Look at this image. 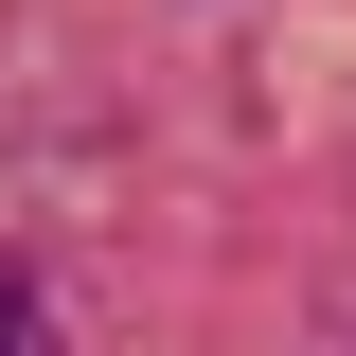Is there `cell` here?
I'll use <instances>...</instances> for the list:
<instances>
[{"instance_id": "obj_1", "label": "cell", "mask_w": 356, "mask_h": 356, "mask_svg": "<svg viewBox=\"0 0 356 356\" xmlns=\"http://www.w3.org/2000/svg\"><path fill=\"white\" fill-rule=\"evenodd\" d=\"M0 356H36V339H18V321H0Z\"/></svg>"}]
</instances>
